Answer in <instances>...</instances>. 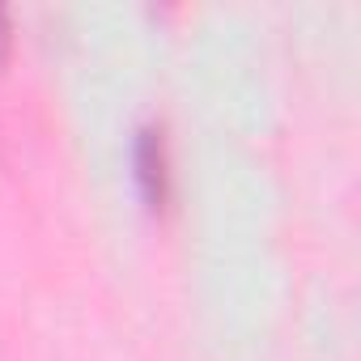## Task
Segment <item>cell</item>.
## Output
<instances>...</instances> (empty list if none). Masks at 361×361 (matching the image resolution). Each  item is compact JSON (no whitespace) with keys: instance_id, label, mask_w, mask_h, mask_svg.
<instances>
[{"instance_id":"obj_1","label":"cell","mask_w":361,"mask_h":361,"mask_svg":"<svg viewBox=\"0 0 361 361\" xmlns=\"http://www.w3.org/2000/svg\"><path fill=\"white\" fill-rule=\"evenodd\" d=\"M132 178H136V192L145 200V209H161L170 196V157H166V136L157 123L136 128L132 140Z\"/></svg>"},{"instance_id":"obj_2","label":"cell","mask_w":361,"mask_h":361,"mask_svg":"<svg viewBox=\"0 0 361 361\" xmlns=\"http://www.w3.org/2000/svg\"><path fill=\"white\" fill-rule=\"evenodd\" d=\"M9 51V13H5V5H0V56Z\"/></svg>"}]
</instances>
